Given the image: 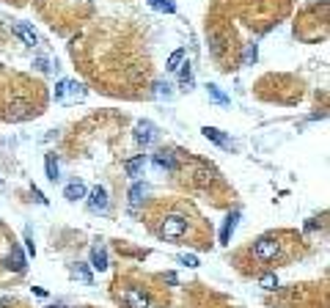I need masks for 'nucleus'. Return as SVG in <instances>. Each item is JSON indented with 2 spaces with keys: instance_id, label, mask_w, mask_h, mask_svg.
Wrapping results in <instances>:
<instances>
[{
  "instance_id": "0eeeda50",
  "label": "nucleus",
  "mask_w": 330,
  "mask_h": 308,
  "mask_svg": "<svg viewBox=\"0 0 330 308\" xmlns=\"http://www.w3.org/2000/svg\"><path fill=\"white\" fill-rule=\"evenodd\" d=\"M143 168H146V154H135V157H129V160L124 162V171H127L129 179L143 176Z\"/></svg>"
},
{
  "instance_id": "7ed1b4c3",
  "label": "nucleus",
  "mask_w": 330,
  "mask_h": 308,
  "mask_svg": "<svg viewBox=\"0 0 330 308\" xmlns=\"http://www.w3.org/2000/svg\"><path fill=\"white\" fill-rule=\"evenodd\" d=\"M135 140H138L143 149L152 146L157 140V127L152 124V121H138V124H135Z\"/></svg>"
},
{
  "instance_id": "4be33fe9",
  "label": "nucleus",
  "mask_w": 330,
  "mask_h": 308,
  "mask_svg": "<svg viewBox=\"0 0 330 308\" xmlns=\"http://www.w3.org/2000/svg\"><path fill=\"white\" fill-rule=\"evenodd\" d=\"M33 69H36V72H42V75H47V72H50V61H47L44 55H39V58L33 61Z\"/></svg>"
},
{
  "instance_id": "b1692460",
  "label": "nucleus",
  "mask_w": 330,
  "mask_h": 308,
  "mask_svg": "<svg viewBox=\"0 0 330 308\" xmlns=\"http://www.w3.org/2000/svg\"><path fill=\"white\" fill-rule=\"evenodd\" d=\"M154 94H157V97H165V99H168V97H171V85H168V83H157V85H154Z\"/></svg>"
},
{
  "instance_id": "1a4fd4ad",
  "label": "nucleus",
  "mask_w": 330,
  "mask_h": 308,
  "mask_svg": "<svg viewBox=\"0 0 330 308\" xmlns=\"http://www.w3.org/2000/svg\"><path fill=\"white\" fill-rule=\"evenodd\" d=\"M85 196H88V187H85L80 179H75V182H69L63 187V198H66V201H80V198H85Z\"/></svg>"
},
{
  "instance_id": "9b49d317",
  "label": "nucleus",
  "mask_w": 330,
  "mask_h": 308,
  "mask_svg": "<svg viewBox=\"0 0 330 308\" xmlns=\"http://www.w3.org/2000/svg\"><path fill=\"white\" fill-rule=\"evenodd\" d=\"M152 162H154V168L160 171H176V160L171 152H154L152 154Z\"/></svg>"
},
{
  "instance_id": "4468645a",
  "label": "nucleus",
  "mask_w": 330,
  "mask_h": 308,
  "mask_svg": "<svg viewBox=\"0 0 330 308\" xmlns=\"http://www.w3.org/2000/svg\"><path fill=\"white\" fill-rule=\"evenodd\" d=\"M206 91H209L212 102H218V105H228V102H231V99H228V97L223 94V88H220V85H215V83L206 85Z\"/></svg>"
},
{
  "instance_id": "423d86ee",
  "label": "nucleus",
  "mask_w": 330,
  "mask_h": 308,
  "mask_svg": "<svg viewBox=\"0 0 330 308\" xmlns=\"http://www.w3.org/2000/svg\"><path fill=\"white\" fill-rule=\"evenodd\" d=\"M121 300H124L127 308H149V297L143 292H138V289H124Z\"/></svg>"
},
{
  "instance_id": "5701e85b",
  "label": "nucleus",
  "mask_w": 330,
  "mask_h": 308,
  "mask_svg": "<svg viewBox=\"0 0 330 308\" xmlns=\"http://www.w3.org/2000/svg\"><path fill=\"white\" fill-rule=\"evenodd\" d=\"M66 91H69V80H61V83L55 85V99H63Z\"/></svg>"
},
{
  "instance_id": "ddd939ff",
  "label": "nucleus",
  "mask_w": 330,
  "mask_h": 308,
  "mask_svg": "<svg viewBox=\"0 0 330 308\" xmlns=\"http://www.w3.org/2000/svg\"><path fill=\"white\" fill-rule=\"evenodd\" d=\"M143 196H146V184L135 182L132 187H129V204H132V206H138V204H143Z\"/></svg>"
},
{
  "instance_id": "bb28decb",
  "label": "nucleus",
  "mask_w": 330,
  "mask_h": 308,
  "mask_svg": "<svg viewBox=\"0 0 330 308\" xmlns=\"http://www.w3.org/2000/svg\"><path fill=\"white\" fill-rule=\"evenodd\" d=\"M182 91H193V77H187V80H182Z\"/></svg>"
},
{
  "instance_id": "2f4dec72",
  "label": "nucleus",
  "mask_w": 330,
  "mask_h": 308,
  "mask_svg": "<svg viewBox=\"0 0 330 308\" xmlns=\"http://www.w3.org/2000/svg\"><path fill=\"white\" fill-rule=\"evenodd\" d=\"M0 184H3V182H0Z\"/></svg>"
},
{
  "instance_id": "a878e982",
  "label": "nucleus",
  "mask_w": 330,
  "mask_h": 308,
  "mask_svg": "<svg viewBox=\"0 0 330 308\" xmlns=\"http://www.w3.org/2000/svg\"><path fill=\"white\" fill-rule=\"evenodd\" d=\"M165 283H171V286H176V283H179V278H176V273H165Z\"/></svg>"
},
{
  "instance_id": "412c9836",
  "label": "nucleus",
  "mask_w": 330,
  "mask_h": 308,
  "mask_svg": "<svg viewBox=\"0 0 330 308\" xmlns=\"http://www.w3.org/2000/svg\"><path fill=\"white\" fill-rule=\"evenodd\" d=\"M179 264H184V267H198L201 261H198L196 253H182V256H179Z\"/></svg>"
},
{
  "instance_id": "20e7f679",
  "label": "nucleus",
  "mask_w": 330,
  "mask_h": 308,
  "mask_svg": "<svg viewBox=\"0 0 330 308\" xmlns=\"http://www.w3.org/2000/svg\"><path fill=\"white\" fill-rule=\"evenodd\" d=\"M85 198H88V206H91V212H107V206H110V201H107V190L102 187V184L91 187Z\"/></svg>"
},
{
  "instance_id": "393cba45",
  "label": "nucleus",
  "mask_w": 330,
  "mask_h": 308,
  "mask_svg": "<svg viewBox=\"0 0 330 308\" xmlns=\"http://www.w3.org/2000/svg\"><path fill=\"white\" fill-rule=\"evenodd\" d=\"M256 61V44H248V50H245V63H253Z\"/></svg>"
},
{
  "instance_id": "39448f33",
  "label": "nucleus",
  "mask_w": 330,
  "mask_h": 308,
  "mask_svg": "<svg viewBox=\"0 0 330 308\" xmlns=\"http://www.w3.org/2000/svg\"><path fill=\"white\" fill-rule=\"evenodd\" d=\"M14 36L20 39L22 44H28V47H36V44H39V36H36V30L30 28L28 22H17V25H14Z\"/></svg>"
},
{
  "instance_id": "c756f323",
  "label": "nucleus",
  "mask_w": 330,
  "mask_h": 308,
  "mask_svg": "<svg viewBox=\"0 0 330 308\" xmlns=\"http://www.w3.org/2000/svg\"><path fill=\"white\" fill-rule=\"evenodd\" d=\"M11 306V300H8V297H0V308H8Z\"/></svg>"
},
{
  "instance_id": "6ab92c4d",
  "label": "nucleus",
  "mask_w": 330,
  "mask_h": 308,
  "mask_svg": "<svg viewBox=\"0 0 330 308\" xmlns=\"http://www.w3.org/2000/svg\"><path fill=\"white\" fill-rule=\"evenodd\" d=\"M8 267H14L17 273H22V270H25V256H22L20 251H11V256H8Z\"/></svg>"
},
{
  "instance_id": "f03ea898",
  "label": "nucleus",
  "mask_w": 330,
  "mask_h": 308,
  "mask_svg": "<svg viewBox=\"0 0 330 308\" xmlns=\"http://www.w3.org/2000/svg\"><path fill=\"white\" fill-rule=\"evenodd\" d=\"M278 251H281V245H278V239L273 237H261L256 245H253V256L259 261H273L275 256H278Z\"/></svg>"
},
{
  "instance_id": "c85d7f7f",
  "label": "nucleus",
  "mask_w": 330,
  "mask_h": 308,
  "mask_svg": "<svg viewBox=\"0 0 330 308\" xmlns=\"http://www.w3.org/2000/svg\"><path fill=\"white\" fill-rule=\"evenodd\" d=\"M33 196H36V201H39V204H47V198L42 196V190H36V187H33Z\"/></svg>"
},
{
  "instance_id": "aec40b11",
  "label": "nucleus",
  "mask_w": 330,
  "mask_h": 308,
  "mask_svg": "<svg viewBox=\"0 0 330 308\" xmlns=\"http://www.w3.org/2000/svg\"><path fill=\"white\" fill-rule=\"evenodd\" d=\"M259 286L264 289V292H275L278 289V278H275L273 273H267V275H261V281H259Z\"/></svg>"
},
{
  "instance_id": "6e6552de",
  "label": "nucleus",
  "mask_w": 330,
  "mask_h": 308,
  "mask_svg": "<svg viewBox=\"0 0 330 308\" xmlns=\"http://www.w3.org/2000/svg\"><path fill=\"white\" fill-rule=\"evenodd\" d=\"M201 132H204V138H206V140L218 143V146H223V149H234L231 138H228V135H223V129H218V127H204Z\"/></svg>"
},
{
  "instance_id": "dca6fc26",
  "label": "nucleus",
  "mask_w": 330,
  "mask_h": 308,
  "mask_svg": "<svg viewBox=\"0 0 330 308\" xmlns=\"http://www.w3.org/2000/svg\"><path fill=\"white\" fill-rule=\"evenodd\" d=\"M182 61H184V50H174L168 55V63H165V69L168 72H176L179 66H182Z\"/></svg>"
},
{
  "instance_id": "a211bd4d",
  "label": "nucleus",
  "mask_w": 330,
  "mask_h": 308,
  "mask_svg": "<svg viewBox=\"0 0 330 308\" xmlns=\"http://www.w3.org/2000/svg\"><path fill=\"white\" fill-rule=\"evenodd\" d=\"M72 275H75L77 281H83V283H94V275H91V270H88L85 264H77L75 270H72Z\"/></svg>"
},
{
  "instance_id": "f8f14e48",
  "label": "nucleus",
  "mask_w": 330,
  "mask_h": 308,
  "mask_svg": "<svg viewBox=\"0 0 330 308\" xmlns=\"http://www.w3.org/2000/svg\"><path fill=\"white\" fill-rule=\"evenodd\" d=\"M91 267H94V270H99V273L107 270V251H105V248H94V251H91Z\"/></svg>"
},
{
  "instance_id": "cd10ccee",
  "label": "nucleus",
  "mask_w": 330,
  "mask_h": 308,
  "mask_svg": "<svg viewBox=\"0 0 330 308\" xmlns=\"http://www.w3.org/2000/svg\"><path fill=\"white\" fill-rule=\"evenodd\" d=\"M25 245H28V253H36V245H33V239H30V234L25 237Z\"/></svg>"
},
{
  "instance_id": "f3484780",
  "label": "nucleus",
  "mask_w": 330,
  "mask_h": 308,
  "mask_svg": "<svg viewBox=\"0 0 330 308\" xmlns=\"http://www.w3.org/2000/svg\"><path fill=\"white\" fill-rule=\"evenodd\" d=\"M47 179L50 182H58V179H61V171H58V162H55V157H52V154H47Z\"/></svg>"
},
{
  "instance_id": "9d476101",
  "label": "nucleus",
  "mask_w": 330,
  "mask_h": 308,
  "mask_svg": "<svg viewBox=\"0 0 330 308\" xmlns=\"http://www.w3.org/2000/svg\"><path fill=\"white\" fill-rule=\"evenodd\" d=\"M237 223H239V212H231V215L226 217L223 229H220V245H228V242H231V234H234V229H237Z\"/></svg>"
},
{
  "instance_id": "f257e3e1",
  "label": "nucleus",
  "mask_w": 330,
  "mask_h": 308,
  "mask_svg": "<svg viewBox=\"0 0 330 308\" xmlns=\"http://www.w3.org/2000/svg\"><path fill=\"white\" fill-rule=\"evenodd\" d=\"M187 234V220L182 215H168L162 217V226H160V237L168 239V242H176Z\"/></svg>"
},
{
  "instance_id": "2eb2a0df",
  "label": "nucleus",
  "mask_w": 330,
  "mask_h": 308,
  "mask_svg": "<svg viewBox=\"0 0 330 308\" xmlns=\"http://www.w3.org/2000/svg\"><path fill=\"white\" fill-rule=\"evenodd\" d=\"M152 8H157V11H165V14H174L176 11V3L174 0H146Z\"/></svg>"
},
{
  "instance_id": "7c9ffc66",
  "label": "nucleus",
  "mask_w": 330,
  "mask_h": 308,
  "mask_svg": "<svg viewBox=\"0 0 330 308\" xmlns=\"http://www.w3.org/2000/svg\"><path fill=\"white\" fill-rule=\"evenodd\" d=\"M47 308H63V306H47Z\"/></svg>"
}]
</instances>
